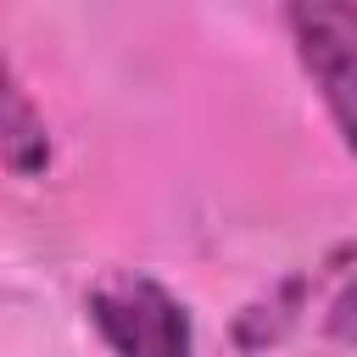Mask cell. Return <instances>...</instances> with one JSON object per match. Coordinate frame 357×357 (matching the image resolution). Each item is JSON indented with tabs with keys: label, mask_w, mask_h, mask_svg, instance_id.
I'll return each instance as SVG.
<instances>
[{
	"label": "cell",
	"mask_w": 357,
	"mask_h": 357,
	"mask_svg": "<svg viewBox=\"0 0 357 357\" xmlns=\"http://www.w3.org/2000/svg\"><path fill=\"white\" fill-rule=\"evenodd\" d=\"M89 318L117 357H195L184 301L145 273L100 279L89 290Z\"/></svg>",
	"instance_id": "6da1fadb"
},
{
	"label": "cell",
	"mask_w": 357,
	"mask_h": 357,
	"mask_svg": "<svg viewBox=\"0 0 357 357\" xmlns=\"http://www.w3.org/2000/svg\"><path fill=\"white\" fill-rule=\"evenodd\" d=\"M284 22H290L296 56H301L307 78L318 84L335 128L357 151V6L307 0V6H290Z\"/></svg>",
	"instance_id": "7a4b0ae2"
},
{
	"label": "cell",
	"mask_w": 357,
	"mask_h": 357,
	"mask_svg": "<svg viewBox=\"0 0 357 357\" xmlns=\"http://www.w3.org/2000/svg\"><path fill=\"white\" fill-rule=\"evenodd\" d=\"M45 156H50V145H45V123L33 117L22 84L6 78V162H11L17 173H33V167H45Z\"/></svg>",
	"instance_id": "3957f363"
},
{
	"label": "cell",
	"mask_w": 357,
	"mask_h": 357,
	"mask_svg": "<svg viewBox=\"0 0 357 357\" xmlns=\"http://www.w3.org/2000/svg\"><path fill=\"white\" fill-rule=\"evenodd\" d=\"M329 335H335V340H357V279L340 290V301H335V312H329Z\"/></svg>",
	"instance_id": "277c9868"
}]
</instances>
